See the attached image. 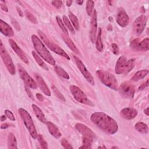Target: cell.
Masks as SVG:
<instances>
[{
    "mask_svg": "<svg viewBox=\"0 0 149 149\" xmlns=\"http://www.w3.org/2000/svg\"><path fill=\"white\" fill-rule=\"evenodd\" d=\"M18 68V72L19 74L22 78V79L24 81L25 84L29 87L36 89L37 87V85L36 82L31 77V76L28 74L24 68L20 65H17Z\"/></svg>",
    "mask_w": 149,
    "mask_h": 149,
    "instance_id": "9",
    "label": "cell"
},
{
    "mask_svg": "<svg viewBox=\"0 0 149 149\" xmlns=\"http://www.w3.org/2000/svg\"><path fill=\"white\" fill-rule=\"evenodd\" d=\"M69 89L72 94L76 101L81 104L89 106H94L93 102L87 97L86 94L79 87L76 86L72 85L69 87Z\"/></svg>",
    "mask_w": 149,
    "mask_h": 149,
    "instance_id": "7",
    "label": "cell"
},
{
    "mask_svg": "<svg viewBox=\"0 0 149 149\" xmlns=\"http://www.w3.org/2000/svg\"><path fill=\"white\" fill-rule=\"evenodd\" d=\"M31 41L34 48L40 56L49 64L55 66V61L54 58L52 57L41 40L37 36L34 34L31 36Z\"/></svg>",
    "mask_w": 149,
    "mask_h": 149,
    "instance_id": "2",
    "label": "cell"
},
{
    "mask_svg": "<svg viewBox=\"0 0 149 149\" xmlns=\"http://www.w3.org/2000/svg\"><path fill=\"white\" fill-rule=\"evenodd\" d=\"M6 120V115H2L1 116V120L2 122L3 121H5Z\"/></svg>",
    "mask_w": 149,
    "mask_h": 149,
    "instance_id": "51",
    "label": "cell"
},
{
    "mask_svg": "<svg viewBox=\"0 0 149 149\" xmlns=\"http://www.w3.org/2000/svg\"><path fill=\"white\" fill-rule=\"evenodd\" d=\"M73 58L74 59V61L76 62V64L77 68H79V69L80 70V71L81 72L82 74L84 76V77H85L86 80L91 85H94L95 82H94V78H93V76L91 75V74L87 70V68H86V66H84L83 63L76 56H74V55H73Z\"/></svg>",
    "mask_w": 149,
    "mask_h": 149,
    "instance_id": "10",
    "label": "cell"
},
{
    "mask_svg": "<svg viewBox=\"0 0 149 149\" xmlns=\"http://www.w3.org/2000/svg\"><path fill=\"white\" fill-rule=\"evenodd\" d=\"M75 128L83 135V136L90 137L93 139H94L95 137V134L92 131V130L84 124L77 123L75 125Z\"/></svg>",
    "mask_w": 149,
    "mask_h": 149,
    "instance_id": "15",
    "label": "cell"
},
{
    "mask_svg": "<svg viewBox=\"0 0 149 149\" xmlns=\"http://www.w3.org/2000/svg\"><path fill=\"white\" fill-rule=\"evenodd\" d=\"M148 86V80L147 79L146 82H144L141 84V86L139 87V90H143L146 87H147Z\"/></svg>",
    "mask_w": 149,
    "mask_h": 149,
    "instance_id": "43",
    "label": "cell"
},
{
    "mask_svg": "<svg viewBox=\"0 0 149 149\" xmlns=\"http://www.w3.org/2000/svg\"><path fill=\"white\" fill-rule=\"evenodd\" d=\"M148 107H147L146 109H144V113L146 115H148Z\"/></svg>",
    "mask_w": 149,
    "mask_h": 149,
    "instance_id": "50",
    "label": "cell"
},
{
    "mask_svg": "<svg viewBox=\"0 0 149 149\" xmlns=\"http://www.w3.org/2000/svg\"><path fill=\"white\" fill-rule=\"evenodd\" d=\"M37 32H38L39 36L41 38V39L42 40V41L51 51H52L54 52H55V53H56V54L68 59H70V57L63 51V49H62L61 47H59L58 45L50 41L49 40V39L47 38V37L46 36V35L42 31H41L40 30H38Z\"/></svg>",
    "mask_w": 149,
    "mask_h": 149,
    "instance_id": "6",
    "label": "cell"
},
{
    "mask_svg": "<svg viewBox=\"0 0 149 149\" xmlns=\"http://www.w3.org/2000/svg\"><path fill=\"white\" fill-rule=\"evenodd\" d=\"M69 17L74 28L77 30H78L79 29V22L77 17L70 11L69 12Z\"/></svg>",
    "mask_w": 149,
    "mask_h": 149,
    "instance_id": "31",
    "label": "cell"
},
{
    "mask_svg": "<svg viewBox=\"0 0 149 149\" xmlns=\"http://www.w3.org/2000/svg\"><path fill=\"white\" fill-rule=\"evenodd\" d=\"M8 148L9 149H16L17 147V141L15 136L12 133L8 134Z\"/></svg>",
    "mask_w": 149,
    "mask_h": 149,
    "instance_id": "24",
    "label": "cell"
},
{
    "mask_svg": "<svg viewBox=\"0 0 149 149\" xmlns=\"http://www.w3.org/2000/svg\"><path fill=\"white\" fill-rule=\"evenodd\" d=\"M25 90H26V93H27V95H28V96L31 99V100H34V97H33V94H32V93H31V91H30V90L27 88V87H25Z\"/></svg>",
    "mask_w": 149,
    "mask_h": 149,
    "instance_id": "44",
    "label": "cell"
},
{
    "mask_svg": "<svg viewBox=\"0 0 149 149\" xmlns=\"http://www.w3.org/2000/svg\"><path fill=\"white\" fill-rule=\"evenodd\" d=\"M0 30L1 32L7 37H12L14 35L13 31L11 27L2 19L0 20Z\"/></svg>",
    "mask_w": 149,
    "mask_h": 149,
    "instance_id": "19",
    "label": "cell"
},
{
    "mask_svg": "<svg viewBox=\"0 0 149 149\" xmlns=\"http://www.w3.org/2000/svg\"><path fill=\"white\" fill-rule=\"evenodd\" d=\"M76 2L78 4V5H82L83 4V3L84 2V1H76Z\"/></svg>",
    "mask_w": 149,
    "mask_h": 149,
    "instance_id": "52",
    "label": "cell"
},
{
    "mask_svg": "<svg viewBox=\"0 0 149 149\" xmlns=\"http://www.w3.org/2000/svg\"><path fill=\"white\" fill-rule=\"evenodd\" d=\"M4 113H5V115H6V116L8 117L10 120H13V121L15 120V116L11 111H10L9 110H5L4 111Z\"/></svg>",
    "mask_w": 149,
    "mask_h": 149,
    "instance_id": "39",
    "label": "cell"
},
{
    "mask_svg": "<svg viewBox=\"0 0 149 149\" xmlns=\"http://www.w3.org/2000/svg\"><path fill=\"white\" fill-rule=\"evenodd\" d=\"M149 40L148 38H146L142 40L141 41H139L137 45L135 47L134 49L138 50H143V51H148L149 49Z\"/></svg>",
    "mask_w": 149,
    "mask_h": 149,
    "instance_id": "25",
    "label": "cell"
},
{
    "mask_svg": "<svg viewBox=\"0 0 149 149\" xmlns=\"http://www.w3.org/2000/svg\"><path fill=\"white\" fill-rule=\"evenodd\" d=\"M137 115V111L133 108H125L120 112L121 117L125 119L130 120L134 118Z\"/></svg>",
    "mask_w": 149,
    "mask_h": 149,
    "instance_id": "17",
    "label": "cell"
},
{
    "mask_svg": "<svg viewBox=\"0 0 149 149\" xmlns=\"http://www.w3.org/2000/svg\"><path fill=\"white\" fill-rule=\"evenodd\" d=\"M119 90L123 97L127 98H133L135 93L134 87L127 81L123 82L120 85Z\"/></svg>",
    "mask_w": 149,
    "mask_h": 149,
    "instance_id": "11",
    "label": "cell"
},
{
    "mask_svg": "<svg viewBox=\"0 0 149 149\" xmlns=\"http://www.w3.org/2000/svg\"><path fill=\"white\" fill-rule=\"evenodd\" d=\"M101 34H102V31L101 29L99 27L98 29V31L97 33V37L95 38V45H96V48L97 49L100 51L102 52L103 50V44L101 40Z\"/></svg>",
    "mask_w": 149,
    "mask_h": 149,
    "instance_id": "26",
    "label": "cell"
},
{
    "mask_svg": "<svg viewBox=\"0 0 149 149\" xmlns=\"http://www.w3.org/2000/svg\"><path fill=\"white\" fill-rule=\"evenodd\" d=\"M149 71L147 69H143L137 72L131 78V80L134 81H139L143 78H144L148 73Z\"/></svg>",
    "mask_w": 149,
    "mask_h": 149,
    "instance_id": "23",
    "label": "cell"
},
{
    "mask_svg": "<svg viewBox=\"0 0 149 149\" xmlns=\"http://www.w3.org/2000/svg\"><path fill=\"white\" fill-rule=\"evenodd\" d=\"M61 144H62V146L65 148H73V147L71 146V144L65 138H63L61 140Z\"/></svg>",
    "mask_w": 149,
    "mask_h": 149,
    "instance_id": "38",
    "label": "cell"
},
{
    "mask_svg": "<svg viewBox=\"0 0 149 149\" xmlns=\"http://www.w3.org/2000/svg\"><path fill=\"white\" fill-rule=\"evenodd\" d=\"M24 14L27 17V19L30 20L31 23H33V24H37L38 23V21L36 19V17L33 15L28 10H25L24 11Z\"/></svg>",
    "mask_w": 149,
    "mask_h": 149,
    "instance_id": "34",
    "label": "cell"
},
{
    "mask_svg": "<svg viewBox=\"0 0 149 149\" xmlns=\"http://www.w3.org/2000/svg\"><path fill=\"white\" fill-rule=\"evenodd\" d=\"M12 23L13 26H14V27H15L17 31L20 30V24H19V23H18L15 19H12Z\"/></svg>",
    "mask_w": 149,
    "mask_h": 149,
    "instance_id": "42",
    "label": "cell"
},
{
    "mask_svg": "<svg viewBox=\"0 0 149 149\" xmlns=\"http://www.w3.org/2000/svg\"><path fill=\"white\" fill-rule=\"evenodd\" d=\"M56 21H57V23L59 25V26L60 27V28L61 29V30H62V31L64 33V34L66 35V36H68V31L63 22V21L61 20V17H59V16H56Z\"/></svg>",
    "mask_w": 149,
    "mask_h": 149,
    "instance_id": "33",
    "label": "cell"
},
{
    "mask_svg": "<svg viewBox=\"0 0 149 149\" xmlns=\"http://www.w3.org/2000/svg\"><path fill=\"white\" fill-rule=\"evenodd\" d=\"M94 6V2L93 1H86V11L89 16H92L93 13V8Z\"/></svg>",
    "mask_w": 149,
    "mask_h": 149,
    "instance_id": "32",
    "label": "cell"
},
{
    "mask_svg": "<svg viewBox=\"0 0 149 149\" xmlns=\"http://www.w3.org/2000/svg\"><path fill=\"white\" fill-rule=\"evenodd\" d=\"M62 38L64 40L66 44V45L68 46V47L73 52H74V53H76L77 54H79V51L78 49L77 48V47H76V45H74V44L72 41V40L70 38H69L68 36L62 35Z\"/></svg>",
    "mask_w": 149,
    "mask_h": 149,
    "instance_id": "22",
    "label": "cell"
},
{
    "mask_svg": "<svg viewBox=\"0 0 149 149\" xmlns=\"http://www.w3.org/2000/svg\"><path fill=\"white\" fill-rule=\"evenodd\" d=\"M31 54H32V55H33V56L34 59L36 60V62H37L41 67H42L43 69H45V70H48V67L47 66V65H45V63H44V62L42 60V59L40 57V56H38V55H37V54L35 51H32Z\"/></svg>",
    "mask_w": 149,
    "mask_h": 149,
    "instance_id": "30",
    "label": "cell"
},
{
    "mask_svg": "<svg viewBox=\"0 0 149 149\" xmlns=\"http://www.w3.org/2000/svg\"><path fill=\"white\" fill-rule=\"evenodd\" d=\"M18 112L22 119L23 120L27 129L29 130L31 136L34 139H38V135L33 122V119L29 112L26 110L22 108L18 109Z\"/></svg>",
    "mask_w": 149,
    "mask_h": 149,
    "instance_id": "4",
    "label": "cell"
},
{
    "mask_svg": "<svg viewBox=\"0 0 149 149\" xmlns=\"http://www.w3.org/2000/svg\"><path fill=\"white\" fill-rule=\"evenodd\" d=\"M38 141H39V143H40V144L41 148H44V149L48 148L47 143V142L45 141V140L44 139V138H43V137L42 136V135L38 134Z\"/></svg>",
    "mask_w": 149,
    "mask_h": 149,
    "instance_id": "37",
    "label": "cell"
},
{
    "mask_svg": "<svg viewBox=\"0 0 149 149\" xmlns=\"http://www.w3.org/2000/svg\"><path fill=\"white\" fill-rule=\"evenodd\" d=\"M51 3L56 8H60L62 5V2L61 1H52Z\"/></svg>",
    "mask_w": 149,
    "mask_h": 149,
    "instance_id": "41",
    "label": "cell"
},
{
    "mask_svg": "<svg viewBox=\"0 0 149 149\" xmlns=\"http://www.w3.org/2000/svg\"><path fill=\"white\" fill-rule=\"evenodd\" d=\"M147 21V17L144 15H141L137 17L133 22V28L134 33L137 35L140 34L144 30Z\"/></svg>",
    "mask_w": 149,
    "mask_h": 149,
    "instance_id": "12",
    "label": "cell"
},
{
    "mask_svg": "<svg viewBox=\"0 0 149 149\" xmlns=\"http://www.w3.org/2000/svg\"><path fill=\"white\" fill-rule=\"evenodd\" d=\"M111 47H112V52L115 54V55H118L119 54V48L118 47V45L116 44H112L111 45Z\"/></svg>",
    "mask_w": 149,
    "mask_h": 149,
    "instance_id": "40",
    "label": "cell"
},
{
    "mask_svg": "<svg viewBox=\"0 0 149 149\" xmlns=\"http://www.w3.org/2000/svg\"><path fill=\"white\" fill-rule=\"evenodd\" d=\"M9 42L13 50L15 52L17 56L22 60V61L24 62L26 64H29V61L27 56H26L24 52H23V51L17 45L16 42L11 38L9 40Z\"/></svg>",
    "mask_w": 149,
    "mask_h": 149,
    "instance_id": "13",
    "label": "cell"
},
{
    "mask_svg": "<svg viewBox=\"0 0 149 149\" xmlns=\"http://www.w3.org/2000/svg\"><path fill=\"white\" fill-rule=\"evenodd\" d=\"M52 88L53 92L54 93V94H55L59 100H61V101H63V102H65V101H66V100H65V98L64 97V96L61 94V93L59 91V90L55 86H52Z\"/></svg>",
    "mask_w": 149,
    "mask_h": 149,
    "instance_id": "35",
    "label": "cell"
},
{
    "mask_svg": "<svg viewBox=\"0 0 149 149\" xmlns=\"http://www.w3.org/2000/svg\"><path fill=\"white\" fill-rule=\"evenodd\" d=\"M63 22H64V24H65V25L66 26L67 28L69 30V31L72 33L73 34L74 33V29L73 27V26H72L71 23H70V21L69 20V19L65 15H63Z\"/></svg>",
    "mask_w": 149,
    "mask_h": 149,
    "instance_id": "36",
    "label": "cell"
},
{
    "mask_svg": "<svg viewBox=\"0 0 149 149\" xmlns=\"http://www.w3.org/2000/svg\"><path fill=\"white\" fill-rule=\"evenodd\" d=\"M83 145L80 147V148H91V144L93 141V139L86 136H83L82 139Z\"/></svg>",
    "mask_w": 149,
    "mask_h": 149,
    "instance_id": "29",
    "label": "cell"
},
{
    "mask_svg": "<svg viewBox=\"0 0 149 149\" xmlns=\"http://www.w3.org/2000/svg\"><path fill=\"white\" fill-rule=\"evenodd\" d=\"M46 125L50 134L56 139H58L61 136V133L58 127L51 122H47Z\"/></svg>",
    "mask_w": 149,
    "mask_h": 149,
    "instance_id": "20",
    "label": "cell"
},
{
    "mask_svg": "<svg viewBox=\"0 0 149 149\" xmlns=\"http://www.w3.org/2000/svg\"><path fill=\"white\" fill-rule=\"evenodd\" d=\"M97 31V12L95 10L93 11L92 17L91 20V26H90V40L93 43L95 41V36Z\"/></svg>",
    "mask_w": 149,
    "mask_h": 149,
    "instance_id": "16",
    "label": "cell"
},
{
    "mask_svg": "<svg viewBox=\"0 0 149 149\" xmlns=\"http://www.w3.org/2000/svg\"><path fill=\"white\" fill-rule=\"evenodd\" d=\"M11 125H13L9 124V123H4V124H2V125L1 126V129H6V128L9 127L10 126H11Z\"/></svg>",
    "mask_w": 149,
    "mask_h": 149,
    "instance_id": "46",
    "label": "cell"
},
{
    "mask_svg": "<svg viewBox=\"0 0 149 149\" xmlns=\"http://www.w3.org/2000/svg\"><path fill=\"white\" fill-rule=\"evenodd\" d=\"M96 74L100 80L106 86L113 90H117L118 81L115 76L111 73L98 70L96 72Z\"/></svg>",
    "mask_w": 149,
    "mask_h": 149,
    "instance_id": "5",
    "label": "cell"
},
{
    "mask_svg": "<svg viewBox=\"0 0 149 149\" xmlns=\"http://www.w3.org/2000/svg\"><path fill=\"white\" fill-rule=\"evenodd\" d=\"M34 76H35V78H36V79L37 80V84L38 85L40 90L46 95L50 96L51 95L50 90L48 88L47 85L46 84V83L44 81V80H43V79L38 74H35Z\"/></svg>",
    "mask_w": 149,
    "mask_h": 149,
    "instance_id": "18",
    "label": "cell"
},
{
    "mask_svg": "<svg viewBox=\"0 0 149 149\" xmlns=\"http://www.w3.org/2000/svg\"><path fill=\"white\" fill-rule=\"evenodd\" d=\"M116 22L118 24L122 27L127 26L129 24V17L123 8L119 9L117 15H116Z\"/></svg>",
    "mask_w": 149,
    "mask_h": 149,
    "instance_id": "14",
    "label": "cell"
},
{
    "mask_svg": "<svg viewBox=\"0 0 149 149\" xmlns=\"http://www.w3.org/2000/svg\"><path fill=\"white\" fill-rule=\"evenodd\" d=\"M54 70H55V72L59 76L62 77L63 78H64L65 79H69V76L68 74V73L61 66H58V65H55L54 66Z\"/></svg>",
    "mask_w": 149,
    "mask_h": 149,
    "instance_id": "28",
    "label": "cell"
},
{
    "mask_svg": "<svg viewBox=\"0 0 149 149\" xmlns=\"http://www.w3.org/2000/svg\"><path fill=\"white\" fill-rule=\"evenodd\" d=\"M1 9H2L3 11H5V12H8V8L7 6H6L5 3H2V2H1Z\"/></svg>",
    "mask_w": 149,
    "mask_h": 149,
    "instance_id": "45",
    "label": "cell"
},
{
    "mask_svg": "<svg viewBox=\"0 0 149 149\" xmlns=\"http://www.w3.org/2000/svg\"><path fill=\"white\" fill-rule=\"evenodd\" d=\"M0 54H1V56L2 59V61L5 64L7 70L12 75H14L16 73L15 67L14 66L12 58H10L9 54L5 48L2 41H1Z\"/></svg>",
    "mask_w": 149,
    "mask_h": 149,
    "instance_id": "8",
    "label": "cell"
},
{
    "mask_svg": "<svg viewBox=\"0 0 149 149\" xmlns=\"http://www.w3.org/2000/svg\"><path fill=\"white\" fill-rule=\"evenodd\" d=\"M72 3V1H66V3L68 6H70Z\"/></svg>",
    "mask_w": 149,
    "mask_h": 149,
    "instance_id": "49",
    "label": "cell"
},
{
    "mask_svg": "<svg viewBox=\"0 0 149 149\" xmlns=\"http://www.w3.org/2000/svg\"><path fill=\"white\" fill-rule=\"evenodd\" d=\"M32 107V108L34 112V113L36 116V117L42 123H46V122H47V119L45 117V115L43 113V112H42V111L41 110V109L36 105L35 104H33L31 105Z\"/></svg>",
    "mask_w": 149,
    "mask_h": 149,
    "instance_id": "21",
    "label": "cell"
},
{
    "mask_svg": "<svg viewBox=\"0 0 149 149\" xmlns=\"http://www.w3.org/2000/svg\"><path fill=\"white\" fill-rule=\"evenodd\" d=\"M90 119L98 127L108 134H115L118 130V125L116 122L103 112H96L92 113Z\"/></svg>",
    "mask_w": 149,
    "mask_h": 149,
    "instance_id": "1",
    "label": "cell"
},
{
    "mask_svg": "<svg viewBox=\"0 0 149 149\" xmlns=\"http://www.w3.org/2000/svg\"><path fill=\"white\" fill-rule=\"evenodd\" d=\"M134 127L139 132L143 134H146L148 132V126L141 122H139L136 123L134 125Z\"/></svg>",
    "mask_w": 149,
    "mask_h": 149,
    "instance_id": "27",
    "label": "cell"
},
{
    "mask_svg": "<svg viewBox=\"0 0 149 149\" xmlns=\"http://www.w3.org/2000/svg\"><path fill=\"white\" fill-rule=\"evenodd\" d=\"M135 64V59L132 58L127 60V58L122 55L120 56L116 63L115 68V73L118 74H126L132 70Z\"/></svg>",
    "mask_w": 149,
    "mask_h": 149,
    "instance_id": "3",
    "label": "cell"
},
{
    "mask_svg": "<svg viewBox=\"0 0 149 149\" xmlns=\"http://www.w3.org/2000/svg\"><path fill=\"white\" fill-rule=\"evenodd\" d=\"M36 97L40 101H44V97L41 94H40V93H37L36 94Z\"/></svg>",
    "mask_w": 149,
    "mask_h": 149,
    "instance_id": "47",
    "label": "cell"
},
{
    "mask_svg": "<svg viewBox=\"0 0 149 149\" xmlns=\"http://www.w3.org/2000/svg\"><path fill=\"white\" fill-rule=\"evenodd\" d=\"M16 9H17V11L19 15L21 17H23V12H22L21 9H20L18 6H16Z\"/></svg>",
    "mask_w": 149,
    "mask_h": 149,
    "instance_id": "48",
    "label": "cell"
}]
</instances>
